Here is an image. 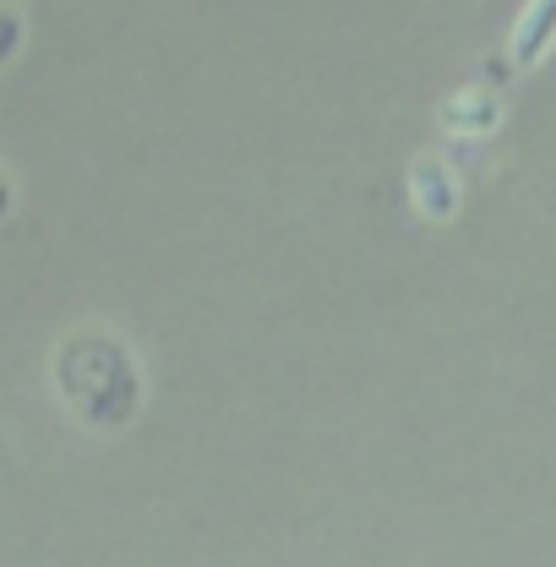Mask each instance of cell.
Listing matches in <instances>:
<instances>
[{"label":"cell","instance_id":"7a4b0ae2","mask_svg":"<svg viewBox=\"0 0 556 567\" xmlns=\"http://www.w3.org/2000/svg\"><path fill=\"white\" fill-rule=\"evenodd\" d=\"M552 44H556V0H529L518 11V22H513L507 61H513V71H529Z\"/></svg>","mask_w":556,"mask_h":567},{"label":"cell","instance_id":"6da1fadb","mask_svg":"<svg viewBox=\"0 0 556 567\" xmlns=\"http://www.w3.org/2000/svg\"><path fill=\"white\" fill-rule=\"evenodd\" d=\"M50 382L87 431H126L142 410V365L110 328H76L50 354Z\"/></svg>","mask_w":556,"mask_h":567},{"label":"cell","instance_id":"3957f363","mask_svg":"<svg viewBox=\"0 0 556 567\" xmlns=\"http://www.w3.org/2000/svg\"><path fill=\"white\" fill-rule=\"evenodd\" d=\"M447 175H442V164H431V158H420L415 164V192H420V208L431 213V218H442V213H453V192L442 186Z\"/></svg>","mask_w":556,"mask_h":567},{"label":"cell","instance_id":"5b68a950","mask_svg":"<svg viewBox=\"0 0 556 567\" xmlns=\"http://www.w3.org/2000/svg\"><path fill=\"white\" fill-rule=\"evenodd\" d=\"M11 208H17V186H11V175L0 169V224L11 218Z\"/></svg>","mask_w":556,"mask_h":567},{"label":"cell","instance_id":"277c9868","mask_svg":"<svg viewBox=\"0 0 556 567\" xmlns=\"http://www.w3.org/2000/svg\"><path fill=\"white\" fill-rule=\"evenodd\" d=\"M22 11L11 6V0H0V66H11L17 61V50H22Z\"/></svg>","mask_w":556,"mask_h":567}]
</instances>
